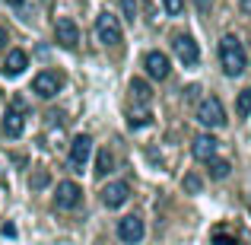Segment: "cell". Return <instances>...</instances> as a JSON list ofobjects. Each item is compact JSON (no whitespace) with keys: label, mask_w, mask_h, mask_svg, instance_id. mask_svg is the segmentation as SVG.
<instances>
[{"label":"cell","mask_w":251,"mask_h":245,"mask_svg":"<svg viewBox=\"0 0 251 245\" xmlns=\"http://www.w3.org/2000/svg\"><path fill=\"white\" fill-rule=\"evenodd\" d=\"M162 6H166L172 16H178V13L184 10V0H162Z\"/></svg>","instance_id":"22"},{"label":"cell","mask_w":251,"mask_h":245,"mask_svg":"<svg viewBox=\"0 0 251 245\" xmlns=\"http://www.w3.org/2000/svg\"><path fill=\"white\" fill-rule=\"evenodd\" d=\"M96 38L102 45H118L121 42V23H118L111 13H99V19H96Z\"/></svg>","instance_id":"4"},{"label":"cell","mask_w":251,"mask_h":245,"mask_svg":"<svg viewBox=\"0 0 251 245\" xmlns=\"http://www.w3.org/2000/svg\"><path fill=\"white\" fill-rule=\"evenodd\" d=\"M54 38H57L61 48L74 51L76 45H80V29H76V23H70V19H61V23L54 26Z\"/></svg>","instance_id":"9"},{"label":"cell","mask_w":251,"mask_h":245,"mask_svg":"<svg viewBox=\"0 0 251 245\" xmlns=\"http://www.w3.org/2000/svg\"><path fill=\"white\" fill-rule=\"evenodd\" d=\"M89 153H92V140L86 134H76L74 140H70V165H74L76 172H83V165L86 160H89Z\"/></svg>","instance_id":"8"},{"label":"cell","mask_w":251,"mask_h":245,"mask_svg":"<svg viewBox=\"0 0 251 245\" xmlns=\"http://www.w3.org/2000/svg\"><path fill=\"white\" fill-rule=\"evenodd\" d=\"M3 45H6V29L0 26V48H3Z\"/></svg>","instance_id":"26"},{"label":"cell","mask_w":251,"mask_h":245,"mask_svg":"<svg viewBox=\"0 0 251 245\" xmlns=\"http://www.w3.org/2000/svg\"><path fill=\"white\" fill-rule=\"evenodd\" d=\"M121 13L127 23H137V0H121Z\"/></svg>","instance_id":"20"},{"label":"cell","mask_w":251,"mask_h":245,"mask_svg":"<svg viewBox=\"0 0 251 245\" xmlns=\"http://www.w3.org/2000/svg\"><path fill=\"white\" fill-rule=\"evenodd\" d=\"M191 153H194V160H201V163H210L216 156V137L213 134H201L194 140V147H191Z\"/></svg>","instance_id":"13"},{"label":"cell","mask_w":251,"mask_h":245,"mask_svg":"<svg viewBox=\"0 0 251 245\" xmlns=\"http://www.w3.org/2000/svg\"><path fill=\"white\" fill-rule=\"evenodd\" d=\"M172 48H175L178 61H181L184 67H194V64L201 61V48H197V42L188 35V32H178V35L172 38Z\"/></svg>","instance_id":"3"},{"label":"cell","mask_w":251,"mask_h":245,"mask_svg":"<svg viewBox=\"0 0 251 245\" xmlns=\"http://www.w3.org/2000/svg\"><path fill=\"white\" fill-rule=\"evenodd\" d=\"M197 121L203 124V128H223L226 124V109H223V102L216 96L203 99L201 105H197Z\"/></svg>","instance_id":"2"},{"label":"cell","mask_w":251,"mask_h":245,"mask_svg":"<svg viewBox=\"0 0 251 245\" xmlns=\"http://www.w3.org/2000/svg\"><path fill=\"white\" fill-rule=\"evenodd\" d=\"M239 6H242V13H245V16H251V0H239Z\"/></svg>","instance_id":"25"},{"label":"cell","mask_w":251,"mask_h":245,"mask_svg":"<svg viewBox=\"0 0 251 245\" xmlns=\"http://www.w3.org/2000/svg\"><path fill=\"white\" fill-rule=\"evenodd\" d=\"M220 64H223V70H226V77H239L242 70H245V48H242V42L235 35H223L220 38Z\"/></svg>","instance_id":"1"},{"label":"cell","mask_w":251,"mask_h":245,"mask_svg":"<svg viewBox=\"0 0 251 245\" xmlns=\"http://www.w3.org/2000/svg\"><path fill=\"white\" fill-rule=\"evenodd\" d=\"M130 92H134L137 99H150V96H153V89H150V86L143 83L140 77H137V80H130Z\"/></svg>","instance_id":"19"},{"label":"cell","mask_w":251,"mask_h":245,"mask_svg":"<svg viewBox=\"0 0 251 245\" xmlns=\"http://www.w3.org/2000/svg\"><path fill=\"white\" fill-rule=\"evenodd\" d=\"M194 6H197V13H201V16H207V13L213 10V0H194Z\"/></svg>","instance_id":"24"},{"label":"cell","mask_w":251,"mask_h":245,"mask_svg":"<svg viewBox=\"0 0 251 245\" xmlns=\"http://www.w3.org/2000/svg\"><path fill=\"white\" fill-rule=\"evenodd\" d=\"M19 115H23V111H16V109H10L3 115V134L6 137H19V134H23L25 124H23V118H19Z\"/></svg>","instance_id":"14"},{"label":"cell","mask_w":251,"mask_h":245,"mask_svg":"<svg viewBox=\"0 0 251 245\" xmlns=\"http://www.w3.org/2000/svg\"><path fill=\"white\" fill-rule=\"evenodd\" d=\"M3 3H10V6H23L25 0H3Z\"/></svg>","instance_id":"27"},{"label":"cell","mask_w":251,"mask_h":245,"mask_svg":"<svg viewBox=\"0 0 251 245\" xmlns=\"http://www.w3.org/2000/svg\"><path fill=\"white\" fill-rule=\"evenodd\" d=\"M48 182H51L48 172H35V175H32V188H45Z\"/></svg>","instance_id":"23"},{"label":"cell","mask_w":251,"mask_h":245,"mask_svg":"<svg viewBox=\"0 0 251 245\" xmlns=\"http://www.w3.org/2000/svg\"><path fill=\"white\" fill-rule=\"evenodd\" d=\"M25 67H29V54H25L23 48H13L10 54H6V61H3L0 70H3V77H19Z\"/></svg>","instance_id":"12"},{"label":"cell","mask_w":251,"mask_h":245,"mask_svg":"<svg viewBox=\"0 0 251 245\" xmlns=\"http://www.w3.org/2000/svg\"><path fill=\"white\" fill-rule=\"evenodd\" d=\"M150 121H153L150 109H137V105H134V109L127 111V124H130V128H143V124H150Z\"/></svg>","instance_id":"16"},{"label":"cell","mask_w":251,"mask_h":245,"mask_svg":"<svg viewBox=\"0 0 251 245\" xmlns=\"http://www.w3.org/2000/svg\"><path fill=\"white\" fill-rule=\"evenodd\" d=\"M80 201H83V188L76 182H61L57 185V194H54V204L61 210H74V207H80Z\"/></svg>","instance_id":"6"},{"label":"cell","mask_w":251,"mask_h":245,"mask_svg":"<svg viewBox=\"0 0 251 245\" xmlns=\"http://www.w3.org/2000/svg\"><path fill=\"white\" fill-rule=\"evenodd\" d=\"M61 74H54V70H42V74L32 80V92H38L42 99H54L57 92H61Z\"/></svg>","instance_id":"5"},{"label":"cell","mask_w":251,"mask_h":245,"mask_svg":"<svg viewBox=\"0 0 251 245\" xmlns=\"http://www.w3.org/2000/svg\"><path fill=\"white\" fill-rule=\"evenodd\" d=\"M118 236H121V242H140L143 239V220L140 217H124V220H118Z\"/></svg>","instance_id":"10"},{"label":"cell","mask_w":251,"mask_h":245,"mask_svg":"<svg viewBox=\"0 0 251 245\" xmlns=\"http://www.w3.org/2000/svg\"><path fill=\"white\" fill-rule=\"evenodd\" d=\"M226 175H229L226 160H210V178H226Z\"/></svg>","instance_id":"18"},{"label":"cell","mask_w":251,"mask_h":245,"mask_svg":"<svg viewBox=\"0 0 251 245\" xmlns=\"http://www.w3.org/2000/svg\"><path fill=\"white\" fill-rule=\"evenodd\" d=\"M115 169V156H111V150H99L96 153V175H108V172Z\"/></svg>","instance_id":"15"},{"label":"cell","mask_w":251,"mask_h":245,"mask_svg":"<svg viewBox=\"0 0 251 245\" xmlns=\"http://www.w3.org/2000/svg\"><path fill=\"white\" fill-rule=\"evenodd\" d=\"M127 201H130V185L127 182H111V185L102 188V204H105V207L118 210L121 204H127Z\"/></svg>","instance_id":"7"},{"label":"cell","mask_w":251,"mask_h":245,"mask_svg":"<svg viewBox=\"0 0 251 245\" xmlns=\"http://www.w3.org/2000/svg\"><path fill=\"white\" fill-rule=\"evenodd\" d=\"M235 111H239V118H248V115H251V86L239 92V102H235Z\"/></svg>","instance_id":"17"},{"label":"cell","mask_w":251,"mask_h":245,"mask_svg":"<svg viewBox=\"0 0 251 245\" xmlns=\"http://www.w3.org/2000/svg\"><path fill=\"white\" fill-rule=\"evenodd\" d=\"M184 188L191 191V194H197V191L203 188V182H201V175H184Z\"/></svg>","instance_id":"21"},{"label":"cell","mask_w":251,"mask_h":245,"mask_svg":"<svg viewBox=\"0 0 251 245\" xmlns=\"http://www.w3.org/2000/svg\"><path fill=\"white\" fill-rule=\"evenodd\" d=\"M143 67H147V74L153 77V80H166L169 77V57L162 54V51H150L147 57H143Z\"/></svg>","instance_id":"11"}]
</instances>
